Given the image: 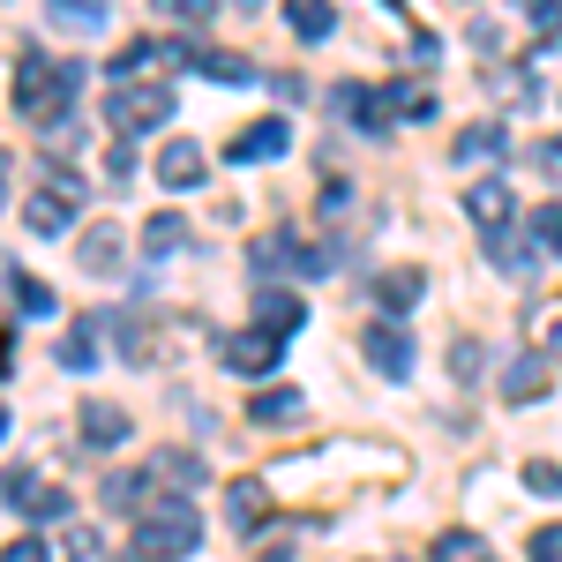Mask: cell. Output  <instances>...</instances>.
I'll list each match as a JSON object with an SVG mask.
<instances>
[{
    "instance_id": "6da1fadb",
    "label": "cell",
    "mask_w": 562,
    "mask_h": 562,
    "mask_svg": "<svg viewBox=\"0 0 562 562\" xmlns=\"http://www.w3.org/2000/svg\"><path fill=\"white\" fill-rule=\"evenodd\" d=\"M83 90V60H45L38 45H23L15 53V113H31V121H60L68 113V98Z\"/></svg>"
},
{
    "instance_id": "7a4b0ae2",
    "label": "cell",
    "mask_w": 562,
    "mask_h": 562,
    "mask_svg": "<svg viewBox=\"0 0 562 562\" xmlns=\"http://www.w3.org/2000/svg\"><path fill=\"white\" fill-rule=\"evenodd\" d=\"M195 540H203V518H195L188 495H166V503H150V510L135 518V555L143 562H180Z\"/></svg>"
},
{
    "instance_id": "3957f363",
    "label": "cell",
    "mask_w": 562,
    "mask_h": 562,
    "mask_svg": "<svg viewBox=\"0 0 562 562\" xmlns=\"http://www.w3.org/2000/svg\"><path fill=\"white\" fill-rule=\"evenodd\" d=\"M173 121V90L166 83H113V98H105V128L121 135H150Z\"/></svg>"
},
{
    "instance_id": "277c9868",
    "label": "cell",
    "mask_w": 562,
    "mask_h": 562,
    "mask_svg": "<svg viewBox=\"0 0 562 562\" xmlns=\"http://www.w3.org/2000/svg\"><path fill=\"white\" fill-rule=\"evenodd\" d=\"M338 262H346V248H315L301 233H270L256 248V270H293V278H330Z\"/></svg>"
},
{
    "instance_id": "5b68a950",
    "label": "cell",
    "mask_w": 562,
    "mask_h": 562,
    "mask_svg": "<svg viewBox=\"0 0 562 562\" xmlns=\"http://www.w3.org/2000/svg\"><path fill=\"white\" fill-rule=\"evenodd\" d=\"M8 510L31 518V525H60L76 510V495H68V487H45V480H31V473H8Z\"/></svg>"
},
{
    "instance_id": "8992f818",
    "label": "cell",
    "mask_w": 562,
    "mask_h": 562,
    "mask_svg": "<svg viewBox=\"0 0 562 562\" xmlns=\"http://www.w3.org/2000/svg\"><path fill=\"white\" fill-rule=\"evenodd\" d=\"M225 368H233V375H270V368H285V338H278V330H233V338H225Z\"/></svg>"
},
{
    "instance_id": "52a82bcc",
    "label": "cell",
    "mask_w": 562,
    "mask_h": 562,
    "mask_svg": "<svg viewBox=\"0 0 562 562\" xmlns=\"http://www.w3.org/2000/svg\"><path fill=\"white\" fill-rule=\"evenodd\" d=\"M285 150H293V121H256L248 135H233V143H225V158H233V166H262V158H285Z\"/></svg>"
},
{
    "instance_id": "ba28073f",
    "label": "cell",
    "mask_w": 562,
    "mask_h": 562,
    "mask_svg": "<svg viewBox=\"0 0 562 562\" xmlns=\"http://www.w3.org/2000/svg\"><path fill=\"white\" fill-rule=\"evenodd\" d=\"M368 368H383V375H413V338H405V323H368Z\"/></svg>"
},
{
    "instance_id": "9c48e42d",
    "label": "cell",
    "mask_w": 562,
    "mask_h": 562,
    "mask_svg": "<svg viewBox=\"0 0 562 562\" xmlns=\"http://www.w3.org/2000/svg\"><path fill=\"white\" fill-rule=\"evenodd\" d=\"M465 211H473V225H487V240H495V233H510V217H518L510 180H473V188H465Z\"/></svg>"
},
{
    "instance_id": "30bf717a",
    "label": "cell",
    "mask_w": 562,
    "mask_h": 562,
    "mask_svg": "<svg viewBox=\"0 0 562 562\" xmlns=\"http://www.w3.org/2000/svg\"><path fill=\"white\" fill-rule=\"evenodd\" d=\"M195 180H203V143L195 135H173L158 150V188H195Z\"/></svg>"
},
{
    "instance_id": "8fae6325",
    "label": "cell",
    "mask_w": 562,
    "mask_h": 562,
    "mask_svg": "<svg viewBox=\"0 0 562 562\" xmlns=\"http://www.w3.org/2000/svg\"><path fill=\"white\" fill-rule=\"evenodd\" d=\"M548 383H555V375H548V360H540V352H518V360L503 368V397H510V405H532V397H548Z\"/></svg>"
},
{
    "instance_id": "7c38bea8",
    "label": "cell",
    "mask_w": 562,
    "mask_h": 562,
    "mask_svg": "<svg viewBox=\"0 0 562 562\" xmlns=\"http://www.w3.org/2000/svg\"><path fill=\"white\" fill-rule=\"evenodd\" d=\"M420 293H428V270H413V262H397V270H383V278H375V301H383V315H405Z\"/></svg>"
},
{
    "instance_id": "4fadbf2b",
    "label": "cell",
    "mask_w": 562,
    "mask_h": 562,
    "mask_svg": "<svg viewBox=\"0 0 562 562\" xmlns=\"http://www.w3.org/2000/svg\"><path fill=\"white\" fill-rule=\"evenodd\" d=\"M76 256H83L90 278H121V233L113 225H90L83 240H76Z\"/></svg>"
},
{
    "instance_id": "5bb4252c",
    "label": "cell",
    "mask_w": 562,
    "mask_h": 562,
    "mask_svg": "<svg viewBox=\"0 0 562 562\" xmlns=\"http://www.w3.org/2000/svg\"><path fill=\"white\" fill-rule=\"evenodd\" d=\"M256 323H262V330H278V338H293V330H301V323H307L301 293H285V285H270V293H262V301H256Z\"/></svg>"
},
{
    "instance_id": "9a60e30c",
    "label": "cell",
    "mask_w": 562,
    "mask_h": 562,
    "mask_svg": "<svg viewBox=\"0 0 562 562\" xmlns=\"http://www.w3.org/2000/svg\"><path fill=\"white\" fill-rule=\"evenodd\" d=\"M135 435V420L121 413V405H83V442H98V450H121Z\"/></svg>"
},
{
    "instance_id": "2e32d148",
    "label": "cell",
    "mask_w": 562,
    "mask_h": 562,
    "mask_svg": "<svg viewBox=\"0 0 562 562\" xmlns=\"http://www.w3.org/2000/svg\"><path fill=\"white\" fill-rule=\"evenodd\" d=\"M503 143H510V128H503V121H473V128L450 143V158H458V166H480V158H495Z\"/></svg>"
},
{
    "instance_id": "e0dca14e",
    "label": "cell",
    "mask_w": 562,
    "mask_h": 562,
    "mask_svg": "<svg viewBox=\"0 0 562 562\" xmlns=\"http://www.w3.org/2000/svg\"><path fill=\"white\" fill-rule=\"evenodd\" d=\"M8 301H15V315H23V323H38V315H53V285H45V278H31V270H8Z\"/></svg>"
},
{
    "instance_id": "ac0fdd59",
    "label": "cell",
    "mask_w": 562,
    "mask_h": 562,
    "mask_svg": "<svg viewBox=\"0 0 562 562\" xmlns=\"http://www.w3.org/2000/svg\"><path fill=\"white\" fill-rule=\"evenodd\" d=\"M301 413H307V397H301V390H285V383L256 390V405H248V420H256V428H270V420H301Z\"/></svg>"
},
{
    "instance_id": "d6986e66",
    "label": "cell",
    "mask_w": 562,
    "mask_h": 562,
    "mask_svg": "<svg viewBox=\"0 0 562 562\" xmlns=\"http://www.w3.org/2000/svg\"><path fill=\"white\" fill-rule=\"evenodd\" d=\"M262 495H270L262 480H233V487H225V518H233V532H256V518H262Z\"/></svg>"
},
{
    "instance_id": "ffe728a7",
    "label": "cell",
    "mask_w": 562,
    "mask_h": 562,
    "mask_svg": "<svg viewBox=\"0 0 562 562\" xmlns=\"http://www.w3.org/2000/svg\"><path fill=\"white\" fill-rule=\"evenodd\" d=\"M293 38H307V45H323L330 31H338V8H323V0H293Z\"/></svg>"
},
{
    "instance_id": "44dd1931",
    "label": "cell",
    "mask_w": 562,
    "mask_h": 562,
    "mask_svg": "<svg viewBox=\"0 0 562 562\" xmlns=\"http://www.w3.org/2000/svg\"><path fill=\"white\" fill-rule=\"evenodd\" d=\"M143 248H150V256H180V248H188V217L158 211L150 225H143Z\"/></svg>"
},
{
    "instance_id": "7402d4cb",
    "label": "cell",
    "mask_w": 562,
    "mask_h": 562,
    "mask_svg": "<svg viewBox=\"0 0 562 562\" xmlns=\"http://www.w3.org/2000/svg\"><path fill=\"white\" fill-rule=\"evenodd\" d=\"M68 217H76V203H60V195H53V188H45V195H31V203H23V225H31V233H68Z\"/></svg>"
},
{
    "instance_id": "603a6c76",
    "label": "cell",
    "mask_w": 562,
    "mask_h": 562,
    "mask_svg": "<svg viewBox=\"0 0 562 562\" xmlns=\"http://www.w3.org/2000/svg\"><path fill=\"white\" fill-rule=\"evenodd\" d=\"M60 368H68V375H90V368H98V323H76V330L60 338Z\"/></svg>"
},
{
    "instance_id": "cb8c5ba5",
    "label": "cell",
    "mask_w": 562,
    "mask_h": 562,
    "mask_svg": "<svg viewBox=\"0 0 562 562\" xmlns=\"http://www.w3.org/2000/svg\"><path fill=\"white\" fill-rule=\"evenodd\" d=\"M428 562H495V548H487L480 532H442Z\"/></svg>"
},
{
    "instance_id": "d4e9b609",
    "label": "cell",
    "mask_w": 562,
    "mask_h": 562,
    "mask_svg": "<svg viewBox=\"0 0 562 562\" xmlns=\"http://www.w3.org/2000/svg\"><path fill=\"white\" fill-rule=\"evenodd\" d=\"M211 83H256V68L240 60V53H217V45H203V60H195Z\"/></svg>"
},
{
    "instance_id": "484cf974",
    "label": "cell",
    "mask_w": 562,
    "mask_h": 562,
    "mask_svg": "<svg viewBox=\"0 0 562 562\" xmlns=\"http://www.w3.org/2000/svg\"><path fill=\"white\" fill-rule=\"evenodd\" d=\"M53 23H60V31H83V38H98V31H105V8H83V0H53Z\"/></svg>"
},
{
    "instance_id": "4316f807",
    "label": "cell",
    "mask_w": 562,
    "mask_h": 562,
    "mask_svg": "<svg viewBox=\"0 0 562 562\" xmlns=\"http://www.w3.org/2000/svg\"><path fill=\"white\" fill-rule=\"evenodd\" d=\"M487 262H495V270H510V278H525V270H532V248L510 240V233H495V240H487Z\"/></svg>"
},
{
    "instance_id": "83f0119b",
    "label": "cell",
    "mask_w": 562,
    "mask_h": 562,
    "mask_svg": "<svg viewBox=\"0 0 562 562\" xmlns=\"http://www.w3.org/2000/svg\"><path fill=\"white\" fill-rule=\"evenodd\" d=\"M143 473H150V480H203V465H195L188 450H158V458H150Z\"/></svg>"
},
{
    "instance_id": "f1b7e54d",
    "label": "cell",
    "mask_w": 562,
    "mask_h": 562,
    "mask_svg": "<svg viewBox=\"0 0 562 562\" xmlns=\"http://www.w3.org/2000/svg\"><path fill=\"white\" fill-rule=\"evenodd\" d=\"M487 90H495V98H510V105H532V76H525V68H495V76H487Z\"/></svg>"
},
{
    "instance_id": "f546056e",
    "label": "cell",
    "mask_w": 562,
    "mask_h": 562,
    "mask_svg": "<svg viewBox=\"0 0 562 562\" xmlns=\"http://www.w3.org/2000/svg\"><path fill=\"white\" fill-rule=\"evenodd\" d=\"M143 487H150V473H113V480H105V503H113V510H135Z\"/></svg>"
},
{
    "instance_id": "4dcf8cb0",
    "label": "cell",
    "mask_w": 562,
    "mask_h": 562,
    "mask_svg": "<svg viewBox=\"0 0 562 562\" xmlns=\"http://www.w3.org/2000/svg\"><path fill=\"white\" fill-rule=\"evenodd\" d=\"M532 240H540V256H562V203L532 211Z\"/></svg>"
},
{
    "instance_id": "1f68e13d",
    "label": "cell",
    "mask_w": 562,
    "mask_h": 562,
    "mask_svg": "<svg viewBox=\"0 0 562 562\" xmlns=\"http://www.w3.org/2000/svg\"><path fill=\"white\" fill-rule=\"evenodd\" d=\"M525 487H532V495H562V465L555 458H532V465H525Z\"/></svg>"
},
{
    "instance_id": "d6a6232c",
    "label": "cell",
    "mask_w": 562,
    "mask_h": 562,
    "mask_svg": "<svg viewBox=\"0 0 562 562\" xmlns=\"http://www.w3.org/2000/svg\"><path fill=\"white\" fill-rule=\"evenodd\" d=\"M450 375H458V383H480V346H473V338L450 346Z\"/></svg>"
},
{
    "instance_id": "836d02e7",
    "label": "cell",
    "mask_w": 562,
    "mask_h": 562,
    "mask_svg": "<svg viewBox=\"0 0 562 562\" xmlns=\"http://www.w3.org/2000/svg\"><path fill=\"white\" fill-rule=\"evenodd\" d=\"M525 15H532V31H540V38H562V0H532Z\"/></svg>"
},
{
    "instance_id": "e575fe53",
    "label": "cell",
    "mask_w": 562,
    "mask_h": 562,
    "mask_svg": "<svg viewBox=\"0 0 562 562\" xmlns=\"http://www.w3.org/2000/svg\"><path fill=\"white\" fill-rule=\"evenodd\" d=\"M532 562H562V525H540L532 532Z\"/></svg>"
},
{
    "instance_id": "d590c367",
    "label": "cell",
    "mask_w": 562,
    "mask_h": 562,
    "mask_svg": "<svg viewBox=\"0 0 562 562\" xmlns=\"http://www.w3.org/2000/svg\"><path fill=\"white\" fill-rule=\"evenodd\" d=\"M315 203H323V217H330V211H352V180H323V195H315Z\"/></svg>"
},
{
    "instance_id": "8d00e7d4",
    "label": "cell",
    "mask_w": 562,
    "mask_h": 562,
    "mask_svg": "<svg viewBox=\"0 0 562 562\" xmlns=\"http://www.w3.org/2000/svg\"><path fill=\"white\" fill-rule=\"evenodd\" d=\"M68 562H105V540H98V532H76V540H68Z\"/></svg>"
},
{
    "instance_id": "74e56055",
    "label": "cell",
    "mask_w": 562,
    "mask_h": 562,
    "mask_svg": "<svg viewBox=\"0 0 562 562\" xmlns=\"http://www.w3.org/2000/svg\"><path fill=\"white\" fill-rule=\"evenodd\" d=\"M8 562H53V555H45L38 532H23V540H8Z\"/></svg>"
},
{
    "instance_id": "f35d334b",
    "label": "cell",
    "mask_w": 562,
    "mask_h": 562,
    "mask_svg": "<svg viewBox=\"0 0 562 562\" xmlns=\"http://www.w3.org/2000/svg\"><path fill=\"white\" fill-rule=\"evenodd\" d=\"M548 360H562V315L548 323Z\"/></svg>"
},
{
    "instance_id": "ab89813d",
    "label": "cell",
    "mask_w": 562,
    "mask_h": 562,
    "mask_svg": "<svg viewBox=\"0 0 562 562\" xmlns=\"http://www.w3.org/2000/svg\"><path fill=\"white\" fill-rule=\"evenodd\" d=\"M540 166H548V173H562V143H548V150H540Z\"/></svg>"
},
{
    "instance_id": "60d3db41",
    "label": "cell",
    "mask_w": 562,
    "mask_h": 562,
    "mask_svg": "<svg viewBox=\"0 0 562 562\" xmlns=\"http://www.w3.org/2000/svg\"><path fill=\"white\" fill-rule=\"evenodd\" d=\"M262 562H293V548H270V555H262Z\"/></svg>"
}]
</instances>
